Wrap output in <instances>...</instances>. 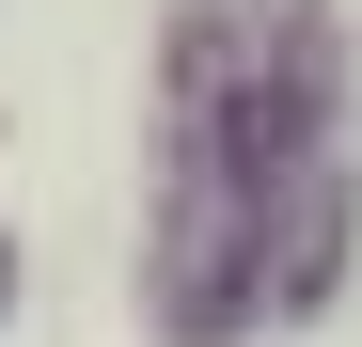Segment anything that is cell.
<instances>
[{"instance_id": "1", "label": "cell", "mask_w": 362, "mask_h": 347, "mask_svg": "<svg viewBox=\"0 0 362 347\" xmlns=\"http://www.w3.org/2000/svg\"><path fill=\"white\" fill-rule=\"evenodd\" d=\"M331 32L315 0H268L236 32V0L189 16V64H173V205H158V268H173V331L221 316H284L331 284Z\"/></svg>"}, {"instance_id": "2", "label": "cell", "mask_w": 362, "mask_h": 347, "mask_svg": "<svg viewBox=\"0 0 362 347\" xmlns=\"http://www.w3.org/2000/svg\"><path fill=\"white\" fill-rule=\"evenodd\" d=\"M0 284H16V253H0Z\"/></svg>"}]
</instances>
